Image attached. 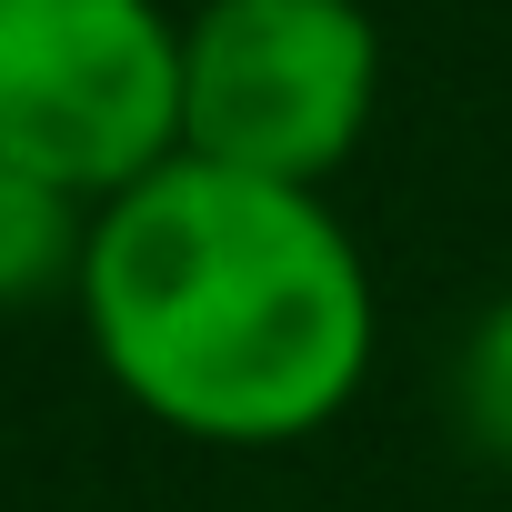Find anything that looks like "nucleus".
<instances>
[{
    "label": "nucleus",
    "mask_w": 512,
    "mask_h": 512,
    "mask_svg": "<svg viewBox=\"0 0 512 512\" xmlns=\"http://www.w3.org/2000/svg\"><path fill=\"white\" fill-rule=\"evenodd\" d=\"M81 322L101 372L191 442H302L372 372L352 231L292 181L211 171L191 151L101 201Z\"/></svg>",
    "instance_id": "obj_1"
},
{
    "label": "nucleus",
    "mask_w": 512,
    "mask_h": 512,
    "mask_svg": "<svg viewBox=\"0 0 512 512\" xmlns=\"http://www.w3.org/2000/svg\"><path fill=\"white\" fill-rule=\"evenodd\" d=\"M0 161L121 201L181 161V31L151 0H0Z\"/></svg>",
    "instance_id": "obj_2"
},
{
    "label": "nucleus",
    "mask_w": 512,
    "mask_h": 512,
    "mask_svg": "<svg viewBox=\"0 0 512 512\" xmlns=\"http://www.w3.org/2000/svg\"><path fill=\"white\" fill-rule=\"evenodd\" d=\"M382 31L362 0H201L181 31V151L312 191L372 131Z\"/></svg>",
    "instance_id": "obj_3"
},
{
    "label": "nucleus",
    "mask_w": 512,
    "mask_h": 512,
    "mask_svg": "<svg viewBox=\"0 0 512 512\" xmlns=\"http://www.w3.org/2000/svg\"><path fill=\"white\" fill-rule=\"evenodd\" d=\"M81 251H91L81 201H61L51 181L0 161V302H31L51 282H81Z\"/></svg>",
    "instance_id": "obj_4"
},
{
    "label": "nucleus",
    "mask_w": 512,
    "mask_h": 512,
    "mask_svg": "<svg viewBox=\"0 0 512 512\" xmlns=\"http://www.w3.org/2000/svg\"><path fill=\"white\" fill-rule=\"evenodd\" d=\"M452 402H462V432H472L492 462H512V302H492L482 332L462 342V382H452Z\"/></svg>",
    "instance_id": "obj_5"
}]
</instances>
